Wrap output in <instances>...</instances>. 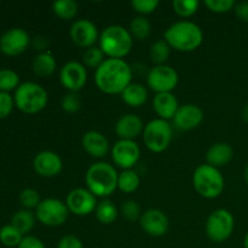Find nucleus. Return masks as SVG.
Listing matches in <instances>:
<instances>
[{"instance_id":"nucleus-13","label":"nucleus","mask_w":248,"mask_h":248,"mask_svg":"<svg viewBox=\"0 0 248 248\" xmlns=\"http://www.w3.org/2000/svg\"><path fill=\"white\" fill-rule=\"evenodd\" d=\"M60 81L70 92L80 91L87 81V70L84 63L77 61L65 63L60 72Z\"/></svg>"},{"instance_id":"nucleus-28","label":"nucleus","mask_w":248,"mask_h":248,"mask_svg":"<svg viewBox=\"0 0 248 248\" xmlns=\"http://www.w3.org/2000/svg\"><path fill=\"white\" fill-rule=\"evenodd\" d=\"M170 53H171V46L167 44V41L165 40V39L156 40L155 43L152 44V46H150V60H152L156 65L165 64V62L169 60Z\"/></svg>"},{"instance_id":"nucleus-26","label":"nucleus","mask_w":248,"mask_h":248,"mask_svg":"<svg viewBox=\"0 0 248 248\" xmlns=\"http://www.w3.org/2000/svg\"><path fill=\"white\" fill-rule=\"evenodd\" d=\"M34 224H35V216L29 210L18 211L15 213L11 219V225H14L22 235L31 232Z\"/></svg>"},{"instance_id":"nucleus-38","label":"nucleus","mask_w":248,"mask_h":248,"mask_svg":"<svg viewBox=\"0 0 248 248\" xmlns=\"http://www.w3.org/2000/svg\"><path fill=\"white\" fill-rule=\"evenodd\" d=\"M236 2L234 0H206L205 5L208 10L216 14H225L234 9Z\"/></svg>"},{"instance_id":"nucleus-39","label":"nucleus","mask_w":248,"mask_h":248,"mask_svg":"<svg viewBox=\"0 0 248 248\" xmlns=\"http://www.w3.org/2000/svg\"><path fill=\"white\" fill-rule=\"evenodd\" d=\"M81 107V102L78 94L75 92H70V93L65 94L62 99V109L65 113H75Z\"/></svg>"},{"instance_id":"nucleus-34","label":"nucleus","mask_w":248,"mask_h":248,"mask_svg":"<svg viewBox=\"0 0 248 248\" xmlns=\"http://www.w3.org/2000/svg\"><path fill=\"white\" fill-rule=\"evenodd\" d=\"M104 52L99 47H96V46H92V47H89L84 52V56H82V61H84V65L87 68H93V69H97V68L101 67L102 63L104 62Z\"/></svg>"},{"instance_id":"nucleus-15","label":"nucleus","mask_w":248,"mask_h":248,"mask_svg":"<svg viewBox=\"0 0 248 248\" xmlns=\"http://www.w3.org/2000/svg\"><path fill=\"white\" fill-rule=\"evenodd\" d=\"M140 228L153 237L164 236L170 228V220L166 213L157 208H150L142 213L140 219Z\"/></svg>"},{"instance_id":"nucleus-23","label":"nucleus","mask_w":248,"mask_h":248,"mask_svg":"<svg viewBox=\"0 0 248 248\" xmlns=\"http://www.w3.org/2000/svg\"><path fill=\"white\" fill-rule=\"evenodd\" d=\"M121 98H123V101L127 106L138 108V107H142L147 102L148 91L142 84H138V82L133 84V82H131L123 91Z\"/></svg>"},{"instance_id":"nucleus-27","label":"nucleus","mask_w":248,"mask_h":248,"mask_svg":"<svg viewBox=\"0 0 248 248\" xmlns=\"http://www.w3.org/2000/svg\"><path fill=\"white\" fill-rule=\"evenodd\" d=\"M130 33L132 38H136L137 40H144L149 38L152 33V23L145 16L135 17L130 23Z\"/></svg>"},{"instance_id":"nucleus-35","label":"nucleus","mask_w":248,"mask_h":248,"mask_svg":"<svg viewBox=\"0 0 248 248\" xmlns=\"http://www.w3.org/2000/svg\"><path fill=\"white\" fill-rule=\"evenodd\" d=\"M40 196L35 189L26 188L21 191L19 194V202L23 206L26 210H31V208H36L40 203Z\"/></svg>"},{"instance_id":"nucleus-36","label":"nucleus","mask_w":248,"mask_h":248,"mask_svg":"<svg viewBox=\"0 0 248 248\" xmlns=\"http://www.w3.org/2000/svg\"><path fill=\"white\" fill-rule=\"evenodd\" d=\"M159 5V0H132L131 1V6L136 12L140 14V16L152 14L157 9Z\"/></svg>"},{"instance_id":"nucleus-29","label":"nucleus","mask_w":248,"mask_h":248,"mask_svg":"<svg viewBox=\"0 0 248 248\" xmlns=\"http://www.w3.org/2000/svg\"><path fill=\"white\" fill-rule=\"evenodd\" d=\"M118 208L110 200H103L96 207V217L102 224H111L118 218Z\"/></svg>"},{"instance_id":"nucleus-22","label":"nucleus","mask_w":248,"mask_h":248,"mask_svg":"<svg viewBox=\"0 0 248 248\" xmlns=\"http://www.w3.org/2000/svg\"><path fill=\"white\" fill-rule=\"evenodd\" d=\"M232 156H234V150H232V145L224 142L215 143L208 148L207 153H206L207 164L213 167H217V169L229 164Z\"/></svg>"},{"instance_id":"nucleus-21","label":"nucleus","mask_w":248,"mask_h":248,"mask_svg":"<svg viewBox=\"0 0 248 248\" xmlns=\"http://www.w3.org/2000/svg\"><path fill=\"white\" fill-rule=\"evenodd\" d=\"M178 108V101L172 92L156 93L153 99V109L159 115V119L164 120L173 119Z\"/></svg>"},{"instance_id":"nucleus-31","label":"nucleus","mask_w":248,"mask_h":248,"mask_svg":"<svg viewBox=\"0 0 248 248\" xmlns=\"http://www.w3.org/2000/svg\"><path fill=\"white\" fill-rule=\"evenodd\" d=\"M23 240V235L11 224L4 225L0 229V242L6 247H18Z\"/></svg>"},{"instance_id":"nucleus-25","label":"nucleus","mask_w":248,"mask_h":248,"mask_svg":"<svg viewBox=\"0 0 248 248\" xmlns=\"http://www.w3.org/2000/svg\"><path fill=\"white\" fill-rule=\"evenodd\" d=\"M140 178L133 170H124L121 173H119L118 178V188L123 193L131 194L135 193L140 188Z\"/></svg>"},{"instance_id":"nucleus-33","label":"nucleus","mask_w":248,"mask_h":248,"mask_svg":"<svg viewBox=\"0 0 248 248\" xmlns=\"http://www.w3.org/2000/svg\"><path fill=\"white\" fill-rule=\"evenodd\" d=\"M200 2L198 0H173L172 7L181 17H190L198 11Z\"/></svg>"},{"instance_id":"nucleus-44","label":"nucleus","mask_w":248,"mask_h":248,"mask_svg":"<svg viewBox=\"0 0 248 248\" xmlns=\"http://www.w3.org/2000/svg\"><path fill=\"white\" fill-rule=\"evenodd\" d=\"M242 119H244V121L248 123V102L245 104L244 109H242Z\"/></svg>"},{"instance_id":"nucleus-45","label":"nucleus","mask_w":248,"mask_h":248,"mask_svg":"<svg viewBox=\"0 0 248 248\" xmlns=\"http://www.w3.org/2000/svg\"><path fill=\"white\" fill-rule=\"evenodd\" d=\"M244 178H245V181H246V183L248 184V165H247L246 169H245V171H244Z\"/></svg>"},{"instance_id":"nucleus-10","label":"nucleus","mask_w":248,"mask_h":248,"mask_svg":"<svg viewBox=\"0 0 248 248\" xmlns=\"http://www.w3.org/2000/svg\"><path fill=\"white\" fill-rule=\"evenodd\" d=\"M178 73L167 64L155 65L147 75V84L156 93L171 92L178 85Z\"/></svg>"},{"instance_id":"nucleus-9","label":"nucleus","mask_w":248,"mask_h":248,"mask_svg":"<svg viewBox=\"0 0 248 248\" xmlns=\"http://www.w3.org/2000/svg\"><path fill=\"white\" fill-rule=\"evenodd\" d=\"M65 202L60 199H45L41 200L35 211V217L39 222L47 227H60L64 224L69 216Z\"/></svg>"},{"instance_id":"nucleus-6","label":"nucleus","mask_w":248,"mask_h":248,"mask_svg":"<svg viewBox=\"0 0 248 248\" xmlns=\"http://www.w3.org/2000/svg\"><path fill=\"white\" fill-rule=\"evenodd\" d=\"M15 104L26 114H36L43 110L48 102L46 90L41 85L27 81L19 85L15 91Z\"/></svg>"},{"instance_id":"nucleus-4","label":"nucleus","mask_w":248,"mask_h":248,"mask_svg":"<svg viewBox=\"0 0 248 248\" xmlns=\"http://www.w3.org/2000/svg\"><path fill=\"white\" fill-rule=\"evenodd\" d=\"M99 48L109 58L123 60L130 53L133 38L130 31L119 24H111L104 28L99 35Z\"/></svg>"},{"instance_id":"nucleus-7","label":"nucleus","mask_w":248,"mask_h":248,"mask_svg":"<svg viewBox=\"0 0 248 248\" xmlns=\"http://www.w3.org/2000/svg\"><path fill=\"white\" fill-rule=\"evenodd\" d=\"M173 132L170 123L164 119H154L144 126L143 142L153 153H162L171 144Z\"/></svg>"},{"instance_id":"nucleus-20","label":"nucleus","mask_w":248,"mask_h":248,"mask_svg":"<svg viewBox=\"0 0 248 248\" xmlns=\"http://www.w3.org/2000/svg\"><path fill=\"white\" fill-rule=\"evenodd\" d=\"M82 148L92 157L102 159L109 152V142L103 133L98 131H89L82 136Z\"/></svg>"},{"instance_id":"nucleus-18","label":"nucleus","mask_w":248,"mask_h":248,"mask_svg":"<svg viewBox=\"0 0 248 248\" xmlns=\"http://www.w3.org/2000/svg\"><path fill=\"white\" fill-rule=\"evenodd\" d=\"M203 121V111L193 103L183 104L178 108L173 118L174 126L181 131H190L199 127Z\"/></svg>"},{"instance_id":"nucleus-17","label":"nucleus","mask_w":248,"mask_h":248,"mask_svg":"<svg viewBox=\"0 0 248 248\" xmlns=\"http://www.w3.org/2000/svg\"><path fill=\"white\" fill-rule=\"evenodd\" d=\"M33 169L39 176L51 178L61 173L63 169V161L57 153L51 152V150H43L34 157Z\"/></svg>"},{"instance_id":"nucleus-2","label":"nucleus","mask_w":248,"mask_h":248,"mask_svg":"<svg viewBox=\"0 0 248 248\" xmlns=\"http://www.w3.org/2000/svg\"><path fill=\"white\" fill-rule=\"evenodd\" d=\"M171 48L182 52L196 50L203 41L202 29L190 21H179L171 24L164 34Z\"/></svg>"},{"instance_id":"nucleus-1","label":"nucleus","mask_w":248,"mask_h":248,"mask_svg":"<svg viewBox=\"0 0 248 248\" xmlns=\"http://www.w3.org/2000/svg\"><path fill=\"white\" fill-rule=\"evenodd\" d=\"M132 69L125 60L106 58L94 72V82L102 92L108 94L123 93L131 84Z\"/></svg>"},{"instance_id":"nucleus-5","label":"nucleus","mask_w":248,"mask_h":248,"mask_svg":"<svg viewBox=\"0 0 248 248\" xmlns=\"http://www.w3.org/2000/svg\"><path fill=\"white\" fill-rule=\"evenodd\" d=\"M193 184L199 195L205 199H216L224 190V177L217 167L202 164L194 171Z\"/></svg>"},{"instance_id":"nucleus-19","label":"nucleus","mask_w":248,"mask_h":248,"mask_svg":"<svg viewBox=\"0 0 248 248\" xmlns=\"http://www.w3.org/2000/svg\"><path fill=\"white\" fill-rule=\"evenodd\" d=\"M144 125L142 119L136 114H125L115 124V133L120 140H135L143 133Z\"/></svg>"},{"instance_id":"nucleus-3","label":"nucleus","mask_w":248,"mask_h":248,"mask_svg":"<svg viewBox=\"0 0 248 248\" xmlns=\"http://www.w3.org/2000/svg\"><path fill=\"white\" fill-rule=\"evenodd\" d=\"M119 173L115 167L108 162H94L89 167L85 176L87 189L99 198L111 195L118 188Z\"/></svg>"},{"instance_id":"nucleus-37","label":"nucleus","mask_w":248,"mask_h":248,"mask_svg":"<svg viewBox=\"0 0 248 248\" xmlns=\"http://www.w3.org/2000/svg\"><path fill=\"white\" fill-rule=\"evenodd\" d=\"M121 213L126 219L135 222V220L140 219L142 216V211H140V206L138 205L137 201L135 200H127L123 203L121 206Z\"/></svg>"},{"instance_id":"nucleus-43","label":"nucleus","mask_w":248,"mask_h":248,"mask_svg":"<svg viewBox=\"0 0 248 248\" xmlns=\"http://www.w3.org/2000/svg\"><path fill=\"white\" fill-rule=\"evenodd\" d=\"M235 14L239 19L244 22H248V1H241L235 4Z\"/></svg>"},{"instance_id":"nucleus-8","label":"nucleus","mask_w":248,"mask_h":248,"mask_svg":"<svg viewBox=\"0 0 248 248\" xmlns=\"http://www.w3.org/2000/svg\"><path fill=\"white\" fill-rule=\"evenodd\" d=\"M234 227L235 220L232 212L225 208H218L208 216L206 222V234L212 242L222 244L232 236Z\"/></svg>"},{"instance_id":"nucleus-41","label":"nucleus","mask_w":248,"mask_h":248,"mask_svg":"<svg viewBox=\"0 0 248 248\" xmlns=\"http://www.w3.org/2000/svg\"><path fill=\"white\" fill-rule=\"evenodd\" d=\"M57 248H84V245L75 235H65L60 240Z\"/></svg>"},{"instance_id":"nucleus-24","label":"nucleus","mask_w":248,"mask_h":248,"mask_svg":"<svg viewBox=\"0 0 248 248\" xmlns=\"http://www.w3.org/2000/svg\"><path fill=\"white\" fill-rule=\"evenodd\" d=\"M56 58L48 51H43L34 57L33 70L38 77L46 78L50 77L56 70Z\"/></svg>"},{"instance_id":"nucleus-32","label":"nucleus","mask_w":248,"mask_h":248,"mask_svg":"<svg viewBox=\"0 0 248 248\" xmlns=\"http://www.w3.org/2000/svg\"><path fill=\"white\" fill-rule=\"evenodd\" d=\"M19 77L12 69H0V91L7 92L15 90L19 86Z\"/></svg>"},{"instance_id":"nucleus-14","label":"nucleus","mask_w":248,"mask_h":248,"mask_svg":"<svg viewBox=\"0 0 248 248\" xmlns=\"http://www.w3.org/2000/svg\"><path fill=\"white\" fill-rule=\"evenodd\" d=\"M31 44V36L24 29L11 28L0 38V51L7 56H17L23 53Z\"/></svg>"},{"instance_id":"nucleus-46","label":"nucleus","mask_w":248,"mask_h":248,"mask_svg":"<svg viewBox=\"0 0 248 248\" xmlns=\"http://www.w3.org/2000/svg\"><path fill=\"white\" fill-rule=\"evenodd\" d=\"M244 246H245V248H248V232H247V234L245 235V239H244Z\"/></svg>"},{"instance_id":"nucleus-30","label":"nucleus","mask_w":248,"mask_h":248,"mask_svg":"<svg viewBox=\"0 0 248 248\" xmlns=\"http://www.w3.org/2000/svg\"><path fill=\"white\" fill-rule=\"evenodd\" d=\"M79 5L74 0H57L52 4V10L62 19H72L77 16Z\"/></svg>"},{"instance_id":"nucleus-42","label":"nucleus","mask_w":248,"mask_h":248,"mask_svg":"<svg viewBox=\"0 0 248 248\" xmlns=\"http://www.w3.org/2000/svg\"><path fill=\"white\" fill-rule=\"evenodd\" d=\"M17 248H46L44 242L35 236H26Z\"/></svg>"},{"instance_id":"nucleus-16","label":"nucleus","mask_w":248,"mask_h":248,"mask_svg":"<svg viewBox=\"0 0 248 248\" xmlns=\"http://www.w3.org/2000/svg\"><path fill=\"white\" fill-rule=\"evenodd\" d=\"M70 38L80 47H92L99 40L98 29L90 19H78L70 27Z\"/></svg>"},{"instance_id":"nucleus-12","label":"nucleus","mask_w":248,"mask_h":248,"mask_svg":"<svg viewBox=\"0 0 248 248\" xmlns=\"http://www.w3.org/2000/svg\"><path fill=\"white\" fill-rule=\"evenodd\" d=\"M140 156V145L135 140H119L111 148V159L116 166L123 170H131Z\"/></svg>"},{"instance_id":"nucleus-40","label":"nucleus","mask_w":248,"mask_h":248,"mask_svg":"<svg viewBox=\"0 0 248 248\" xmlns=\"http://www.w3.org/2000/svg\"><path fill=\"white\" fill-rule=\"evenodd\" d=\"M15 101L7 92L0 91V120L7 118L14 109Z\"/></svg>"},{"instance_id":"nucleus-11","label":"nucleus","mask_w":248,"mask_h":248,"mask_svg":"<svg viewBox=\"0 0 248 248\" xmlns=\"http://www.w3.org/2000/svg\"><path fill=\"white\" fill-rule=\"evenodd\" d=\"M65 205L70 213L82 217L96 211L98 203L96 201V196L89 189L75 188L67 195Z\"/></svg>"}]
</instances>
